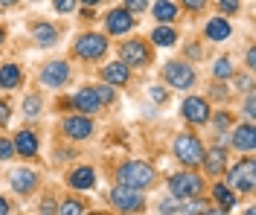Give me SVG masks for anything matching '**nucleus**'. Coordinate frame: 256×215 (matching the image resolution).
I'll return each instance as SVG.
<instances>
[{
  "mask_svg": "<svg viewBox=\"0 0 256 215\" xmlns=\"http://www.w3.org/2000/svg\"><path fill=\"white\" fill-rule=\"evenodd\" d=\"M120 183L126 186H134V189H148L154 183V166L152 163H143V160H131L120 169Z\"/></svg>",
  "mask_w": 256,
  "mask_h": 215,
  "instance_id": "1",
  "label": "nucleus"
},
{
  "mask_svg": "<svg viewBox=\"0 0 256 215\" xmlns=\"http://www.w3.org/2000/svg\"><path fill=\"white\" fill-rule=\"evenodd\" d=\"M111 204L120 210V213H137L143 210L146 195L143 189H134V186H126V183H116L111 189Z\"/></svg>",
  "mask_w": 256,
  "mask_h": 215,
  "instance_id": "2",
  "label": "nucleus"
},
{
  "mask_svg": "<svg viewBox=\"0 0 256 215\" xmlns=\"http://www.w3.org/2000/svg\"><path fill=\"white\" fill-rule=\"evenodd\" d=\"M230 186H233V192H254L256 186V160L254 157H244L239 163L230 169Z\"/></svg>",
  "mask_w": 256,
  "mask_h": 215,
  "instance_id": "3",
  "label": "nucleus"
},
{
  "mask_svg": "<svg viewBox=\"0 0 256 215\" xmlns=\"http://www.w3.org/2000/svg\"><path fill=\"white\" fill-rule=\"evenodd\" d=\"M175 157L184 166H198L204 160V146L195 134H180L175 140Z\"/></svg>",
  "mask_w": 256,
  "mask_h": 215,
  "instance_id": "4",
  "label": "nucleus"
},
{
  "mask_svg": "<svg viewBox=\"0 0 256 215\" xmlns=\"http://www.w3.org/2000/svg\"><path fill=\"white\" fill-rule=\"evenodd\" d=\"M73 52H76L79 58H84V61H96V58H102V55L108 52V41H105V35L88 32V35H82L79 41H76Z\"/></svg>",
  "mask_w": 256,
  "mask_h": 215,
  "instance_id": "5",
  "label": "nucleus"
},
{
  "mask_svg": "<svg viewBox=\"0 0 256 215\" xmlns=\"http://www.w3.org/2000/svg\"><path fill=\"white\" fill-rule=\"evenodd\" d=\"M169 189H172V195H175V198L186 201V198H192V195H201L204 181H201L198 175H192V172H180V175H172Z\"/></svg>",
  "mask_w": 256,
  "mask_h": 215,
  "instance_id": "6",
  "label": "nucleus"
},
{
  "mask_svg": "<svg viewBox=\"0 0 256 215\" xmlns=\"http://www.w3.org/2000/svg\"><path fill=\"white\" fill-rule=\"evenodd\" d=\"M163 79L172 87H178V90H190L195 84V70L190 64H184V61H169L163 67Z\"/></svg>",
  "mask_w": 256,
  "mask_h": 215,
  "instance_id": "7",
  "label": "nucleus"
},
{
  "mask_svg": "<svg viewBox=\"0 0 256 215\" xmlns=\"http://www.w3.org/2000/svg\"><path fill=\"white\" fill-rule=\"evenodd\" d=\"M120 58H122L128 67H148V61H152L148 47H146L143 41H126L122 50H120Z\"/></svg>",
  "mask_w": 256,
  "mask_h": 215,
  "instance_id": "8",
  "label": "nucleus"
},
{
  "mask_svg": "<svg viewBox=\"0 0 256 215\" xmlns=\"http://www.w3.org/2000/svg\"><path fill=\"white\" fill-rule=\"evenodd\" d=\"M105 26H108L111 35H126V32L134 29V17H131L128 9H114V12H108V17H105Z\"/></svg>",
  "mask_w": 256,
  "mask_h": 215,
  "instance_id": "9",
  "label": "nucleus"
},
{
  "mask_svg": "<svg viewBox=\"0 0 256 215\" xmlns=\"http://www.w3.org/2000/svg\"><path fill=\"white\" fill-rule=\"evenodd\" d=\"M62 128L70 140H88V137L94 134V122H90L88 116H67Z\"/></svg>",
  "mask_w": 256,
  "mask_h": 215,
  "instance_id": "10",
  "label": "nucleus"
},
{
  "mask_svg": "<svg viewBox=\"0 0 256 215\" xmlns=\"http://www.w3.org/2000/svg\"><path fill=\"white\" fill-rule=\"evenodd\" d=\"M67 79H70V67L64 61H52L41 70V84H47V87H62V84H67Z\"/></svg>",
  "mask_w": 256,
  "mask_h": 215,
  "instance_id": "11",
  "label": "nucleus"
},
{
  "mask_svg": "<svg viewBox=\"0 0 256 215\" xmlns=\"http://www.w3.org/2000/svg\"><path fill=\"white\" fill-rule=\"evenodd\" d=\"M180 111H184V116H186L190 122H195V125H204L210 119V105L204 99H198V96H190V99L180 105Z\"/></svg>",
  "mask_w": 256,
  "mask_h": 215,
  "instance_id": "12",
  "label": "nucleus"
},
{
  "mask_svg": "<svg viewBox=\"0 0 256 215\" xmlns=\"http://www.w3.org/2000/svg\"><path fill=\"white\" fill-rule=\"evenodd\" d=\"M35 186H38V175L32 169H15L12 172V189L18 195H30V192H35Z\"/></svg>",
  "mask_w": 256,
  "mask_h": 215,
  "instance_id": "13",
  "label": "nucleus"
},
{
  "mask_svg": "<svg viewBox=\"0 0 256 215\" xmlns=\"http://www.w3.org/2000/svg\"><path fill=\"white\" fill-rule=\"evenodd\" d=\"M73 105H76L79 111H84V114H96V111L102 108V102H99V96H96L94 87H82V90H76Z\"/></svg>",
  "mask_w": 256,
  "mask_h": 215,
  "instance_id": "14",
  "label": "nucleus"
},
{
  "mask_svg": "<svg viewBox=\"0 0 256 215\" xmlns=\"http://www.w3.org/2000/svg\"><path fill=\"white\" fill-rule=\"evenodd\" d=\"M102 76H105V82L108 84H126L128 76H131V67L126 64V61H114V64H105L102 67Z\"/></svg>",
  "mask_w": 256,
  "mask_h": 215,
  "instance_id": "15",
  "label": "nucleus"
},
{
  "mask_svg": "<svg viewBox=\"0 0 256 215\" xmlns=\"http://www.w3.org/2000/svg\"><path fill=\"white\" fill-rule=\"evenodd\" d=\"M233 146L239 151H254L256 146V128L250 125V122H244V125H239L236 131H233Z\"/></svg>",
  "mask_w": 256,
  "mask_h": 215,
  "instance_id": "16",
  "label": "nucleus"
},
{
  "mask_svg": "<svg viewBox=\"0 0 256 215\" xmlns=\"http://www.w3.org/2000/svg\"><path fill=\"white\" fill-rule=\"evenodd\" d=\"M20 82H24L20 67L18 64H0V87H3V90H15V87H20Z\"/></svg>",
  "mask_w": 256,
  "mask_h": 215,
  "instance_id": "17",
  "label": "nucleus"
},
{
  "mask_svg": "<svg viewBox=\"0 0 256 215\" xmlns=\"http://www.w3.org/2000/svg\"><path fill=\"white\" fill-rule=\"evenodd\" d=\"M15 151L20 157H35L38 154V137L32 131H20L15 137Z\"/></svg>",
  "mask_w": 256,
  "mask_h": 215,
  "instance_id": "18",
  "label": "nucleus"
},
{
  "mask_svg": "<svg viewBox=\"0 0 256 215\" xmlns=\"http://www.w3.org/2000/svg\"><path fill=\"white\" fill-rule=\"evenodd\" d=\"M67 183H70L73 189H90V186L96 183V172L90 169V166H82V169H76V172H70Z\"/></svg>",
  "mask_w": 256,
  "mask_h": 215,
  "instance_id": "19",
  "label": "nucleus"
},
{
  "mask_svg": "<svg viewBox=\"0 0 256 215\" xmlns=\"http://www.w3.org/2000/svg\"><path fill=\"white\" fill-rule=\"evenodd\" d=\"M201 163H204V169H207L210 175H222L224 166H227V154H224V149H212L210 154L204 151V160Z\"/></svg>",
  "mask_w": 256,
  "mask_h": 215,
  "instance_id": "20",
  "label": "nucleus"
},
{
  "mask_svg": "<svg viewBox=\"0 0 256 215\" xmlns=\"http://www.w3.org/2000/svg\"><path fill=\"white\" fill-rule=\"evenodd\" d=\"M204 32H207L210 41H227V38H230V32H233V26H230L224 17H212V20L207 23V29H204Z\"/></svg>",
  "mask_w": 256,
  "mask_h": 215,
  "instance_id": "21",
  "label": "nucleus"
},
{
  "mask_svg": "<svg viewBox=\"0 0 256 215\" xmlns=\"http://www.w3.org/2000/svg\"><path fill=\"white\" fill-rule=\"evenodd\" d=\"M32 35H35L38 47H52V44L58 41V29H56V26H50V23H38V26L32 29Z\"/></svg>",
  "mask_w": 256,
  "mask_h": 215,
  "instance_id": "22",
  "label": "nucleus"
},
{
  "mask_svg": "<svg viewBox=\"0 0 256 215\" xmlns=\"http://www.w3.org/2000/svg\"><path fill=\"white\" fill-rule=\"evenodd\" d=\"M212 195H216V201L222 204V210H224V213L236 207V192H233V189H230L227 183H216V186H212Z\"/></svg>",
  "mask_w": 256,
  "mask_h": 215,
  "instance_id": "23",
  "label": "nucleus"
},
{
  "mask_svg": "<svg viewBox=\"0 0 256 215\" xmlns=\"http://www.w3.org/2000/svg\"><path fill=\"white\" fill-rule=\"evenodd\" d=\"M154 17H158L160 23H172L178 17V6L172 0H158L154 3Z\"/></svg>",
  "mask_w": 256,
  "mask_h": 215,
  "instance_id": "24",
  "label": "nucleus"
},
{
  "mask_svg": "<svg viewBox=\"0 0 256 215\" xmlns=\"http://www.w3.org/2000/svg\"><path fill=\"white\" fill-rule=\"evenodd\" d=\"M152 41H154L158 47H175L178 32L172 29V26H158V29L152 32Z\"/></svg>",
  "mask_w": 256,
  "mask_h": 215,
  "instance_id": "25",
  "label": "nucleus"
},
{
  "mask_svg": "<svg viewBox=\"0 0 256 215\" xmlns=\"http://www.w3.org/2000/svg\"><path fill=\"white\" fill-rule=\"evenodd\" d=\"M41 108H44V99H41L38 93H30V96L24 99V114L26 116H38L41 114Z\"/></svg>",
  "mask_w": 256,
  "mask_h": 215,
  "instance_id": "26",
  "label": "nucleus"
},
{
  "mask_svg": "<svg viewBox=\"0 0 256 215\" xmlns=\"http://www.w3.org/2000/svg\"><path fill=\"white\" fill-rule=\"evenodd\" d=\"M233 73H236V67L230 64V58H218V61L212 64V76H216V79H230Z\"/></svg>",
  "mask_w": 256,
  "mask_h": 215,
  "instance_id": "27",
  "label": "nucleus"
},
{
  "mask_svg": "<svg viewBox=\"0 0 256 215\" xmlns=\"http://www.w3.org/2000/svg\"><path fill=\"white\" fill-rule=\"evenodd\" d=\"M96 96H99V102L102 105H108V102H114V87H108V84H99V87H94Z\"/></svg>",
  "mask_w": 256,
  "mask_h": 215,
  "instance_id": "28",
  "label": "nucleus"
},
{
  "mask_svg": "<svg viewBox=\"0 0 256 215\" xmlns=\"http://www.w3.org/2000/svg\"><path fill=\"white\" fill-rule=\"evenodd\" d=\"M15 157V143L12 140H0V160H12Z\"/></svg>",
  "mask_w": 256,
  "mask_h": 215,
  "instance_id": "29",
  "label": "nucleus"
},
{
  "mask_svg": "<svg viewBox=\"0 0 256 215\" xmlns=\"http://www.w3.org/2000/svg\"><path fill=\"white\" fill-rule=\"evenodd\" d=\"M58 213H62V215H70V213L79 215V213H84V207H82L79 201H67L64 207H58Z\"/></svg>",
  "mask_w": 256,
  "mask_h": 215,
  "instance_id": "30",
  "label": "nucleus"
},
{
  "mask_svg": "<svg viewBox=\"0 0 256 215\" xmlns=\"http://www.w3.org/2000/svg\"><path fill=\"white\" fill-rule=\"evenodd\" d=\"M146 6H148V0H126V9L131 15H143Z\"/></svg>",
  "mask_w": 256,
  "mask_h": 215,
  "instance_id": "31",
  "label": "nucleus"
},
{
  "mask_svg": "<svg viewBox=\"0 0 256 215\" xmlns=\"http://www.w3.org/2000/svg\"><path fill=\"white\" fill-rule=\"evenodd\" d=\"M233 76H236V73H233ZM250 87H254V79H250V76H236V90L250 93Z\"/></svg>",
  "mask_w": 256,
  "mask_h": 215,
  "instance_id": "32",
  "label": "nucleus"
},
{
  "mask_svg": "<svg viewBox=\"0 0 256 215\" xmlns=\"http://www.w3.org/2000/svg\"><path fill=\"white\" fill-rule=\"evenodd\" d=\"M76 3H79V0H56V12H62V15H70V12L76 9Z\"/></svg>",
  "mask_w": 256,
  "mask_h": 215,
  "instance_id": "33",
  "label": "nucleus"
},
{
  "mask_svg": "<svg viewBox=\"0 0 256 215\" xmlns=\"http://www.w3.org/2000/svg\"><path fill=\"white\" fill-rule=\"evenodd\" d=\"M186 9H192V12H198V9H204L207 6V0H180Z\"/></svg>",
  "mask_w": 256,
  "mask_h": 215,
  "instance_id": "34",
  "label": "nucleus"
},
{
  "mask_svg": "<svg viewBox=\"0 0 256 215\" xmlns=\"http://www.w3.org/2000/svg\"><path fill=\"white\" fill-rule=\"evenodd\" d=\"M218 3H222L224 12H239V6H242L239 0H218Z\"/></svg>",
  "mask_w": 256,
  "mask_h": 215,
  "instance_id": "35",
  "label": "nucleus"
},
{
  "mask_svg": "<svg viewBox=\"0 0 256 215\" xmlns=\"http://www.w3.org/2000/svg\"><path fill=\"white\" fill-rule=\"evenodd\" d=\"M152 99H154V102H160V105H163V102L169 99V96H166V90H163V87H152Z\"/></svg>",
  "mask_w": 256,
  "mask_h": 215,
  "instance_id": "36",
  "label": "nucleus"
},
{
  "mask_svg": "<svg viewBox=\"0 0 256 215\" xmlns=\"http://www.w3.org/2000/svg\"><path fill=\"white\" fill-rule=\"evenodd\" d=\"M9 105H6V102H0V128H3V125H6V122H9Z\"/></svg>",
  "mask_w": 256,
  "mask_h": 215,
  "instance_id": "37",
  "label": "nucleus"
},
{
  "mask_svg": "<svg viewBox=\"0 0 256 215\" xmlns=\"http://www.w3.org/2000/svg\"><path fill=\"white\" fill-rule=\"evenodd\" d=\"M227 125H230V116H227V114H218V116H216V128H218V131H224Z\"/></svg>",
  "mask_w": 256,
  "mask_h": 215,
  "instance_id": "38",
  "label": "nucleus"
},
{
  "mask_svg": "<svg viewBox=\"0 0 256 215\" xmlns=\"http://www.w3.org/2000/svg\"><path fill=\"white\" fill-rule=\"evenodd\" d=\"M244 114L254 116L256 114V105H254V93H248V102H244Z\"/></svg>",
  "mask_w": 256,
  "mask_h": 215,
  "instance_id": "39",
  "label": "nucleus"
},
{
  "mask_svg": "<svg viewBox=\"0 0 256 215\" xmlns=\"http://www.w3.org/2000/svg\"><path fill=\"white\" fill-rule=\"evenodd\" d=\"M248 67H250V70L256 67V50H248Z\"/></svg>",
  "mask_w": 256,
  "mask_h": 215,
  "instance_id": "40",
  "label": "nucleus"
},
{
  "mask_svg": "<svg viewBox=\"0 0 256 215\" xmlns=\"http://www.w3.org/2000/svg\"><path fill=\"white\" fill-rule=\"evenodd\" d=\"M6 213H9V201L0 198V215H6Z\"/></svg>",
  "mask_w": 256,
  "mask_h": 215,
  "instance_id": "41",
  "label": "nucleus"
},
{
  "mask_svg": "<svg viewBox=\"0 0 256 215\" xmlns=\"http://www.w3.org/2000/svg\"><path fill=\"white\" fill-rule=\"evenodd\" d=\"M84 6H96V3H102V0H82Z\"/></svg>",
  "mask_w": 256,
  "mask_h": 215,
  "instance_id": "42",
  "label": "nucleus"
},
{
  "mask_svg": "<svg viewBox=\"0 0 256 215\" xmlns=\"http://www.w3.org/2000/svg\"><path fill=\"white\" fill-rule=\"evenodd\" d=\"M12 3H18V0H0V6H12Z\"/></svg>",
  "mask_w": 256,
  "mask_h": 215,
  "instance_id": "43",
  "label": "nucleus"
},
{
  "mask_svg": "<svg viewBox=\"0 0 256 215\" xmlns=\"http://www.w3.org/2000/svg\"><path fill=\"white\" fill-rule=\"evenodd\" d=\"M0 44H3V29H0Z\"/></svg>",
  "mask_w": 256,
  "mask_h": 215,
  "instance_id": "44",
  "label": "nucleus"
}]
</instances>
